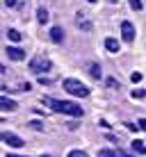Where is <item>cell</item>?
Segmentation results:
<instances>
[{
    "mask_svg": "<svg viewBox=\"0 0 146 157\" xmlns=\"http://www.w3.org/2000/svg\"><path fill=\"white\" fill-rule=\"evenodd\" d=\"M16 102L12 98H7V96H0V112H14L16 109Z\"/></svg>",
    "mask_w": 146,
    "mask_h": 157,
    "instance_id": "obj_7",
    "label": "cell"
},
{
    "mask_svg": "<svg viewBox=\"0 0 146 157\" xmlns=\"http://www.w3.org/2000/svg\"><path fill=\"white\" fill-rule=\"evenodd\" d=\"M78 25H80V30H85V32H89V30H91V21L82 18V14H78Z\"/></svg>",
    "mask_w": 146,
    "mask_h": 157,
    "instance_id": "obj_11",
    "label": "cell"
},
{
    "mask_svg": "<svg viewBox=\"0 0 146 157\" xmlns=\"http://www.w3.org/2000/svg\"><path fill=\"white\" fill-rule=\"evenodd\" d=\"M50 59H46V57H34L30 62V71L32 73H37V75H41V73H48L50 71Z\"/></svg>",
    "mask_w": 146,
    "mask_h": 157,
    "instance_id": "obj_3",
    "label": "cell"
},
{
    "mask_svg": "<svg viewBox=\"0 0 146 157\" xmlns=\"http://www.w3.org/2000/svg\"><path fill=\"white\" fill-rule=\"evenodd\" d=\"M137 125H139V128H142L144 132H146V118H139V123H137Z\"/></svg>",
    "mask_w": 146,
    "mask_h": 157,
    "instance_id": "obj_21",
    "label": "cell"
},
{
    "mask_svg": "<svg viewBox=\"0 0 146 157\" xmlns=\"http://www.w3.org/2000/svg\"><path fill=\"white\" fill-rule=\"evenodd\" d=\"M50 39L55 41V43H62V41H64V32H62V28H53V30H50Z\"/></svg>",
    "mask_w": 146,
    "mask_h": 157,
    "instance_id": "obj_8",
    "label": "cell"
},
{
    "mask_svg": "<svg viewBox=\"0 0 146 157\" xmlns=\"http://www.w3.org/2000/svg\"><path fill=\"white\" fill-rule=\"evenodd\" d=\"M132 98H144V89H132Z\"/></svg>",
    "mask_w": 146,
    "mask_h": 157,
    "instance_id": "obj_18",
    "label": "cell"
},
{
    "mask_svg": "<svg viewBox=\"0 0 146 157\" xmlns=\"http://www.w3.org/2000/svg\"><path fill=\"white\" fill-rule=\"evenodd\" d=\"M69 155H71V157H85V153H82V150H71Z\"/></svg>",
    "mask_w": 146,
    "mask_h": 157,
    "instance_id": "obj_19",
    "label": "cell"
},
{
    "mask_svg": "<svg viewBox=\"0 0 146 157\" xmlns=\"http://www.w3.org/2000/svg\"><path fill=\"white\" fill-rule=\"evenodd\" d=\"M7 57L14 59V62H21V59H25V50L23 48H16V46H9L7 48Z\"/></svg>",
    "mask_w": 146,
    "mask_h": 157,
    "instance_id": "obj_6",
    "label": "cell"
},
{
    "mask_svg": "<svg viewBox=\"0 0 146 157\" xmlns=\"http://www.w3.org/2000/svg\"><path fill=\"white\" fill-rule=\"evenodd\" d=\"M87 2H98V0H87Z\"/></svg>",
    "mask_w": 146,
    "mask_h": 157,
    "instance_id": "obj_23",
    "label": "cell"
},
{
    "mask_svg": "<svg viewBox=\"0 0 146 157\" xmlns=\"http://www.w3.org/2000/svg\"><path fill=\"white\" fill-rule=\"evenodd\" d=\"M64 91L71 94V96H78V98H87V96H89V86L82 84L80 80H75V78H66V80H64Z\"/></svg>",
    "mask_w": 146,
    "mask_h": 157,
    "instance_id": "obj_2",
    "label": "cell"
},
{
    "mask_svg": "<svg viewBox=\"0 0 146 157\" xmlns=\"http://www.w3.org/2000/svg\"><path fill=\"white\" fill-rule=\"evenodd\" d=\"M7 36H9V41H14V43H18L21 39H23L18 30H7Z\"/></svg>",
    "mask_w": 146,
    "mask_h": 157,
    "instance_id": "obj_12",
    "label": "cell"
},
{
    "mask_svg": "<svg viewBox=\"0 0 146 157\" xmlns=\"http://www.w3.org/2000/svg\"><path fill=\"white\" fill-rule=\"evenodd\" d=\"M0 139H2L7 146H12V148H23V144H25L23 139H21L18 134H14V132H2V134H0Z\"/></svg>",
    "mask_w": 146,
    "mask_h": 157,
    "instance_id": "obj_4",
    "label": "cell"
},
{
    "mask_svg": "<svg viewBox=\"0 0 146 157\" xmlns=\"http://www.w3.org/2000/svg\"><path fill=\"white\" fill-rule=\"evenodd\" d=\"M130 80H132V82H139V80H142V73H132Z\"/></svg>",
    "mask_w": 146,
    "mask_h": 157,
    "instance_id": "obj_20",
    "label": "cell"
},
{
    "mask_svg": "<svg viewBox=\"0 0 146 157\" xmlns=\"http://www.w3.org/2000/svg\"><path fill=\"white\" fill-rule=\"evenodd\" d=\"M98 155H101V157H112V155H123V153H119V150H112V148H105V150H101Z\"/></svg>",
    "mask_w": 146,
    "mask_h": 157,
    "instance_id": "obj_16",
    "label": "cell"
},
{
    "mask_svg": "<svg viewBox=\"0 0 146 157\" xmlns=\"http://www.w3.org/2000/svg\"><path fill=\"white\" fill-rule=\"evenodd\" d=\"M37 21H39L41 25L48 23V9H46V7H39V9H37Z\"/></svg>",
    "mask_w": 146,
    "mask_h": 157,
    "instance_id": "obj_9",
    "label": "cell"
},
{
    "mask_svg": "<svg viewBox=\"0 0 146 157\" xmlns=\"http://www.w3.org/2000/svg\"><path fill=\"white\" fill-rule=\"evenodd\" d=\"M132 150H135V153H142V155H146V146H144L142 141H139V139H137V141H132Z\"/></svg>",
    "mask_w": 146,
    "mask_h": 157,
    "instance_id": "obj_14",
    "label": "cell"
},
{
    "mask_svg": "<svg viewBox=\"0 0 146 157\" xmlns=\"http://www.w3.org/2000/svg\"><path fill=\"white\" fill-rule=\"evenodd\" d=\"M105 48H107L110 52H119V48H121V46H119L116 39H112V36H110V39H105Z\"/></svg>",
    "mask_w": 146,
    "mask_h": 157,
    "instance_id": "obj_10",
    "label": "cell"
},
{
    "mask_svg": "<svg viewBox=\"0 0 146 157\" xmlns=\"http://www.w3.org/2000/svg\"><path fill=\"white\" fill-rule=\"evenodd\" d=\"M89 75L94 80H98L101 78V68H98V64H89Z\"/></svg>",
    "mask_w": 146,
    "mask_h": 157,
    "instance_id": "obj_13",
    "label": "cell"
},
{
    "mask_svg": "<svg viewBox=\"0 0 146 157\" xmlns=\"http://www.w3.org/2000/svg\"><path fill=\"white\" fill-rule=\"evenodd\" d=\"M50 109L59 112V114H69V116H82V107L75 105V102H69V100H55V98H46L44 100Z\"/></svg>",
    "mask_w": 146,
    "mask_h": 157,
    "instance_id": "obj_1",
    "label": "cell"
},
{
    "mask_svg": "<svg viewBox=\"0 0 146 157\" xmlns=\"http://www.w3.org/2000/svg\"><path fill=\"white\" fill-rule=\"evenodd\" d=\"M128 2H130V7L135 9V12H142V9H144V2H142V0H128Z\"/></svg>",
    "mask_w": 146,
    "mask_h": 157,
    "instance_id": "obj_15",
    "label": "cell"
},
{
    "mask_svg": "<svg viewBox=\"0 0 146 157\" xmlns=\"http://www.w3.org/2000/svg\"><path fill=\"white\" fill-rule=\"evenodd\" d=\"M105 84L110 86V89H116V86H119V82H116L114 78H107V80H105Z\"/></svg>",
    "mask_w": 146,
    "mask_h": 157,
    "instance_id": "obj_17",
    "label": "cell"
},
{
    "mask_svg": "<svg viewBox=\"0 0 146 157\" xmlns=\"http://www.w3.org/2000/svg\"><path fill=\"white\" fill-rule=\"evenodd\" d=\"M5 5H7V7H14V5H16V0H5Z\"/></svg>",
    "mask_w": 146,
    "mask_h": 157,
    "instance_id": "obj_22",
    "label": "cell"
},
{
    "mask_svg": "<svg viewBox=\"0 0 146 157\" xmlns=\"http://www.w3.org/2000/svg\"><path fill=\"white\" fill-rule=\"evenodd\" d=\"M121 36H123V41H135V25L130 23V21H123L121 23Z\"/></svg>",
    "mask_w": 146,
    "mask_h": 157,
    "instance_id": "obj_5",
    "label": "cell"
}]
</instances>
